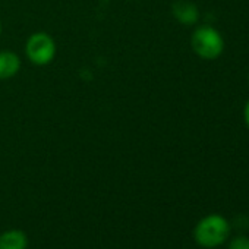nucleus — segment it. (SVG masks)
I'll return each instance as SVG.
<instances>
[{"mask_svg": "<svg viewBox=\"0 0 249 249\" xmlns=\"http://www.w3.org/2000/svg\"><path fill=\"white\" fill-rule=\"evenodd\" d=\"M229 221L220 214L205 215L194 229L195 242L202 248H217L229 237Z\"/></svg>", "mask_w": 249, "mask_h": 249, "instance_id": "obj_1", "label": "nucleus"}, {"mask_svg": "<svg viewBox=\"0 0 249 249\" xmlns=\"http://www.w3.org/2000/svg\"><path fill=\"white\" fill-rule=\"evenodd\" d=\"M191 46H192V50L201 59L214 60L223 53L224 40L215 28L210 25H202L194 31L191 37Z\"/></svg>", "mask_w": 249, "mask_h": 249, "instance_id": "obj_2", "label": "nucleus"}, {"mask_svg": "<svg viewBox=\"0 0 249 249\" xmlns=\"http://www.w3.org/2000/svg\"><path fill=\"white\" fill-rule=\"evenodd\" d=\"M25 53L33 65L46 66L52 63L56 56V43L47 33H34L25 43Z\"/></svg>", "mask_w": 249, "mask_h": 249, "instance_id": "obj_3", "label": "nucleus"}, {"mask_svg": "<svg viewBox=\"0 0 249 249\" xmlns=\"http://www.w3.org/2000/svg\"><path fill=\"white\" fill-rule=\"evenodd\" d=\"M173 17L183 25H194L199 19V11L198 8L188 2V0H178L172 6Z\"/></svg>", "mask_w": 249, "mask_h": 249, "instance_id": "obj_4", "label": "nucleus"}, {"mask_svg": "<svg viewBox=\"0 0 249 249\" xmlns=\"http://www.w3.org/2000/svg\"><path fill=\"white\" fill-rule=\"evenodd\" d=\"M21 69V59L11 50L0 52V79H11Z\"/></svg>", "mask_w": 249, "mask_h": 249, "instance_id": "obj_5", "label": "nucleus"}, {"mask_svg": "<svg viewBox=\"0 0 249 249\" xmlns=\"http://www.w3.org/2000/svg\"><path fill=\"white\" fill-rule=\"evenodd\" d=\"M28 237L19 229H11L0 234V249H27Z\"/></svg>", "mask_w": 249, "mask_h": 249, "instance_id": "obj_6", "label": "nucleus"}, {"mask_svg": "<svg viewBox=\"0 0 249 249\" xmlns=\"http://www.w3.org/2000/svg\"><path fill=\"white\" fill-rule=\"evenodd\" d=\"M229 249H249V237H246V236L234 237L230 242Z\"/></svg>", "mask_w": 249, "mask_h": 249, "instance_id": "obj_7", "label": "nucleus"}, {"mask_svg": "<svg viewBox=\"0 0 249 249\" xmlns=\"http://www.w3.org/2000/svg\"><path fill=\"white\" fill-rule=\"evenodd\" d=\"M243 117H245L246 126L249 128V100L246 101V106H245V110H243Z\"/></svg>", "mask_w": 249, "mask_h": 249, "instance_id": "obj_8", "label": "nucleus"}, {"mask_svg": "<svg viewBox=\"0 0 249 249\" xmlns=\"http://www.w3.org/2000/svg\"><path fill=\"white\" fill-rule=\"evenodd\" d=\"M0 34H2V22H0Z\"/></svg>", "mask_w": 249, "mask_h": 249, "instance_id": "obj_9", "label": "nucleus"}]
</instances>
